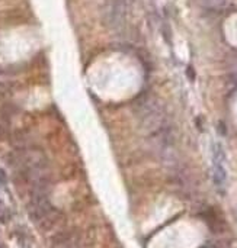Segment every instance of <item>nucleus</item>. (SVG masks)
<instances>
[{"label":"nucleus","instance_id":"nucleus-1","mask_svg":"<svg viewBox=\"0 0 237 248\" xmlns=\"http://www.w3.org/2000/svg\"><path fill=\"white\" fill-rule=\"evenodd\" d=\"M124 12H125V3L122 0L106 1V19L114 29H117V26L122 22Z\"/></svg>","mask_w":237,"mask_h":248},{"label":"nucleus","instance_id":"nucleus-2","mask_svg":"<svg viewBox=\"0 0 237 248\" xmlns=\"http://www.w3.org/2000/svg\"><path fill=\"white\" fill-rule=\"evenodd\" d=\"M52 248H77V237L71 234H61L54 240Z\"/></svg>","mask_w":237,"mask_h":248},{"label":"nucleus","instance_id":"nucleus-4","mask_svg":"<svg viewBox=\"0 0 237 248\" xmlns=\"http://www.w3.org/2000/svg\"><path fill=\"white\" fill-rule=\"evenodd\" d=\"M0 248H4V246H3V244H0Z\"/></svg>","mask_w":237,"mask_h":248},{"label":"nucleus","instance_id":"nucleus-3","mask_svg":"<svg viewBox=\"0 0 237 248\" xmlns=\"http://www.w3.org/2000/svg\"><path fill=\"white\" fill-rule=\"evenodd\" d=\"M0 183H6V173L0 169Z\"/></svg>","mask_w":237,"mask_h":248}]
</instances>
